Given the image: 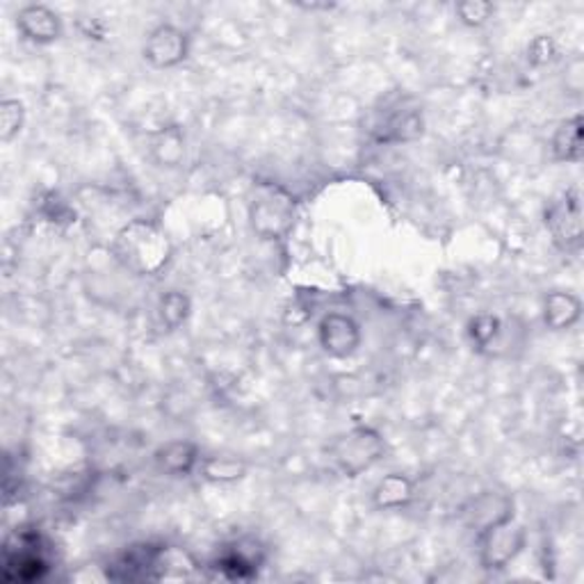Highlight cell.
<instances>
[{"label":"cell","instance_id":"6da1fadb","mask_svg":"<svg viewBox=\"0 0 584 584\" xmlns=\"http://www.w3.org/2000/svg\"><path fill=\"white\" fill-rule=\"evenodd\" d=\"M113 258L140 279H156L174 258V245L153 220H130L110 243Z\"/></svg>","mask_w":584,"mask_h":584},{"label":"cell","instance_id":"7a4b0ae2","mask_svg":"<svg viewBox=\"0 0 584 584\" xmlns=\"http://www.w3.org/2000/svg\"><path fill=\"white\" fill-rule=\"evenodd\" d=\"M386 457L384 436L370 425H354L348 432L333 436L327 448L329 466L348 479L370 472Z\"/></svg>","mask_w":584,"mask_h":584},{"label":"cell","instance_id":"3957f363","mask_svg":"<svg viewBox=\"0 0 584 584\" xmlns=\"http://www.w3.org/2000/svg\"><path fill=\"white\" fill-rule=\"evenodd\" d=\"M297 220L295 197L277 183H261L249 199V226L261 240H282Z\"/></svg>","mask_w":584,"mask_h":584},{"label":"cell","instance_id":"277c9868","mask_svg":"<svg viewBox=\"0 0 584 584\" xmlns=\"http://www.w3.org/2000/svg\"><path fill=\"white\" fill-rule=\"evenodd\" d=\"M477 562L487 573H500L521 558L528 545V530L517 519L475 537Z\"/></svg>","mask_w":584,"mask_h":584},{"label":"cell","instance_id":"5b68a950","mask_svg":"<svg viewBox=\"0 0 584 584\" xmlns=\"http://www.w3.org/2000/svg\"><path fill=\"white\" fill-rule=\"evenodd\" d=\"M545 229L553 237V245L564 252L573 254L580 252L584 240V224H582V197L577 188L562 192L551 205L545 209Z\"/></svg>","mask_w":584,"mask_h":584},{"label":"cell","instance_id":"8992f818","mask_svg":"<svg viewBox=\"0 0 584 584\" xmlns=\"http://www.w3.org/2000/svg\"><path fill=\"white\" fill-rule=\"evenodd\" d=\"M190 53H192L190 32L171 21L156 23L147 32L145 44H142L145 62L151 68H158V72H169V68L185 64Z\"/></svg>","mask_w":584,"mask_h":584},{"label":"cell","instance_id":"52a82bcc","mask_svg":"<svg viewBox=\"0 0 584 584\" xmlns=\"http://www.w3.org/2000/svg\"><path fill=\"white\" fill-rule=\"evenodd\" d=\"M318 342L327 357L350 359L363 346V329L354 316L331 311L318 325Z\"/></svg>","mask_w":584,"mask_h":584},{"label":"cell","instance_id":"ba28073f","mask_svg":"<svg viewBox=\"0 0 584 584\" xmlns=\"http://www.w3.org/2000/svg\"><path fill=\"white\" fill-rule=\"evenodd\" d=\"M511 519H517V502L509 493L493 489L477 493L461 509V521L470 532H475V537Z\"/></svg>","mask_w":584,"mask_h":584},{"label":"cell","instance_id":"9c48e42d","mask_svg":"<svg viewBox=\"0 0 584 584\" xmlns=\"http://www.w3.org/2000/svg\"><path fill=\"white\" fill-rule=\"evenodd\" d=\"M17 30L21 38L34 46H51L64 34L62 17L44 6V3H30L17 12Z\"/></svg>","mask_w":584,"mask_h":584},{"label":"cell","instance_id":"30bf717a","mask_svg":"<svg viewBox=\"0 0 584 584\" xmlns=\"http://www.w3.org/2000/svg\"><path fill=\"white\" fill-rule=\"evenodd\" d=\"M418 496L416 479L406 472H386L370 491V505L374 511H404L414 505Z\"/></svg>","mask_w":584,"mask_h":584},{"label":"cell","instance_id":"8fae6325","mask_svg":"<svg viewBox=\"0 0 584 584\" xmlns=\"http://www.w3.org/2000/svg\"><path fill=\"white\" fill-rule=\"evenodd\" d=\"M201 457V448L194 440L174 438L162 443L153 453V466L167 477H190L199 470Z\"/></svg>","mask_w":584,"mask_h":584},{"label":"cell","instance_id":"7c38bea8","mask_svg":"<svg viewBox=\"0 0 584 584\" xmlns=\"http://www.w3.org/2000/svg\"><path fill=\"white\" fill-rule=\"evenodd\" d=\"M582 320V299L571 290H551L541 299V322L548 331H571Z\"/></svg>","mask_w":584,"mask_h":584},{"label":"cell","instance_id":"4fadbf2b","mask_svg":"<svg viewBox=\"0 0 584 584\" xmlns=\"http://www.w3.org/2000/svg\"><path fill=\"white\" fill-rule=\"evenodd\" d=\"M584 145V119L582 115L566 117L558 124L551 135V158L558 164H580Z\"/></svg>","mask_w":584,"mask_h":584},{"label":"cell","instance_id":"5bb4252c","mask_svg":"<svg viewBox=\"0 0 584 584\" xmlns=\"http://www.w3.org/2000/svg\"><path fill=\"white\" fill-rule=\"evenodd\" d=\"M149 151L158 167L177 169L185 160V132L181 126L171 124L149 135Z\"/></svg>","mask_w":584,"mask_h":584},{"label":"cell","instance_id":"9a60e30c","mask_svg":"<svg viewBox=\"0 0 584 584\" xmlns=\"http://www.w3.org/2000/svg\"><path fill=\"white\" fill-rule=\"evenodd\" d=\"M249 468H252L249 461L233 457V455H209V457H201L197 472L209 485L229 487V485L243 482V479L249 475Z\"/></svg>","mask_w":584,"mask_h":584},{"label":"cell","instance_id":"2e32d148","mask_svg":"<svg viewBox=\"0 0 584 584\" xmlns=\"http://www.w3.org/2000/svg\"><path fill=\"white\" fill-rule=\"evenodd\" d=\"M192 316V297L185 290H167L160 295L156 304V318L160 329L164 331H179L188 325Z\"/></svg>","mask_w":584,"mask_h":584},{"label":"cell","instance_id":"e0dca14e","mask_svg":"<svg viewBox=\"0 0 584 584\" xmlns=\"http://www.w3.org/2000/svg\"><path fill=\"white\" fill-rule=\"evenodd\" d=\"M425 132V117L421 110L416 108H404V110H397L393 117H389L382 126V132H380V140L382 142H393V145H400V142H416L421 140Z\"/></svg>","mask_w":584,"mask_h":584},{"label":"cell","instance_id":"ac0fdd59","mask_svg":"<svg viewBox=\"0 0 584 584\" xmlns=\"http://www.w3.org/2000/svg\"><path fill=\"white\" fill-rule=\"evenodd\" d=\"M28 119V110L21 98L6 96L0 100V142L10 145L12 140L23 132Z\"/></svg>","mask_w":584,"mask_h":584},{"label":"cell","instance_id":"d6986e66","mask_svg":"<svg viewBox=\"0 0 584 584\" xmlns=\"http://www.w3.org/2000/svg\"><path fill=\"white\" fill-rule=\"evenodd\" d=\"M466 333L475 350H489L502 333V322L493 314H477L468 320Z\"/></svg>","mask_w":584,"mask_h":584},{"label":"cell","instance_id":"ffe728a7","mask_svg":"<svg viewBox=\"0 0 584 584\" xmlns=\"http://www.w3.org/2000/svg\"><path fill=\"white\" fill-rule=\"evenodd\" d=\"M457 21L466 28H485L496 17V6L489 0H461L455 6Z\"/></svg>","mask_w":584,"mask_h":584},{"label":"cell","instance_id":"44dd1931","mask_svg":"<svg viewBox=\"0 0 584 584\" xmlns=\"http://www.w3.org/2000/svg\"><path fill=\"white\" fill-rule=\"evenodd\" d=\"M560 57V46L553 34H537L528 44V62L537 68L551 66Z\"/></svg>","mask_w":584,"mask_h":584}]
</instances>
